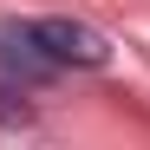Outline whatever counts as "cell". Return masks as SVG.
<instances>
[{
	"instance_id": "cell-1",
	"label": "cell",
	"mask_w": 150,
	"mask_h": 150,
	"mask_svg": "<svg viewBox=\"0 0 150 150\" xmlns=\"http://www.w3.org/2000/svg\"><path fill=\"white\" fill-rule=\"evenodd\" d=\"M0 72L13 85H46V79H59V59L46 52V39L33 26H0Z\"/></svg>"
},
{
	"instance_id": "cell-3",
	"label": "cell",
	"mask_w": 150,
	"mask_h": 150,
	"mask_svg": "<svg viewBox=\"0 0 150 150\" xmlns=\"http://www.w3.org/2000/svg\"><path fill=\"white\" fill-rule=\"evenodd\" d=\"M0 131H33V105L7 85H0Z\"/></svg>"
},
{
	"instance_id": "cell-2",
	"label": "cell",
	"mask_w": 150,
	"mask_h": 150,
	"mask_svg": "<svg viewBox=\"0 0 150 150\" xmlns=\"http://www.w3.org/2000/svg\"><path fill=\"white\" fill-rule=\"evenodd\" d=\"M33 33L46 39V52H52L59 65H85V72L111 65V46H105V33L79 26V20H33Z\"/></svg>"
}]
</instances>
